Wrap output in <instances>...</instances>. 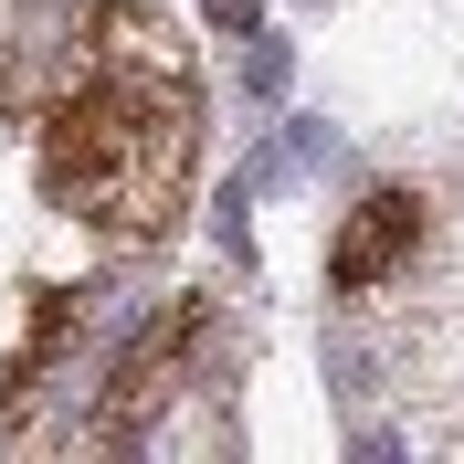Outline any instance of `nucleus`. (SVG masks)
I'll return each instance as SVG.
<instances>
[{"label": "nucleus", "instance_id": "f257e3e1", "mask_svg": "<svg viewBox=\"0 0 464 464\" xmlns=\"http://www.w3.org/2000/svg\"><path fill=\"white\" fill-rule=\"evenodd\" d=\"M74 85L43 106V201L148 243L201 169V74L159 0H74Z\"/></svg>", "mask_w": 464, "mask_h": 464}, {"label": "nucleus", "instance_id": "f03ea898", "mask_svg": "<svg viewBox=\"0 0 464 464\" xmlns=\"http://www.w3.org/2000/svg\"><path fill=\"white\" fill-rule=\"evenodd\" d=\"M201 327H211L201 295H179L159 327H138V338H127V359H116V380H106V433H138V411L179 391V359L201 348Z\"/></svg>", "mask_w": 464, "mask_h": 464}, {"label": "nucleus", "instance_id": "7ed1b4c3", "mask_svg": "<svg viewBox=\"0 0 464 464\" xmlns=\"http://www.w3.org/2000/svg\"><path fill=\"white\" fill-rule=\"evenodd\" d=\"M411 243H422V190H370V201L348 211V232L327 243V285H338V295H370Z\"/></svg>", "mask_w": 464, "mask_h": 464}, {"label": "nucleus", "instance_id": "20e7f679", "mask_svg": "<svg viewBox=\"0 0 464 464\" xmlns=\"http://www.w3.org/2000/svg\"><path fill=\"white\" fill-rule=\"evenodd\" d=\"M243 85H254L264 106H275V95L295 85V53H285V43H264V32H254V53H243Z\"/></svg>", "mask_w": 464, "mask_h": 464}, {"label": "nucleus", "instance_id": "39448f33", "mask_svg": "<svg viewBox=\"0 0 464 464\" xmlns=\"http://www.w3.org/2000/svg\"><path fill=\"white\" fill-rule=\"evenodd\" d=\"M201 11H211L222 32H243V43H254V22H264V0H201Z\"/></svg>", "mask_w": 464, "mask_h": 464}, {"label": "nucleus", "instance_id": "423d86ee", "mask_svg": "<svg viewBox=\"0 0 464 464\" xmlns=\"http://www.w3.org/2000/svg\"><path fill=\"white\" fill-rule=\"evenodd\" d=\"M0 11H11V0H0Z\"/></svg>", "mask_w": 464, "mask_h": 464}]
</instances>
